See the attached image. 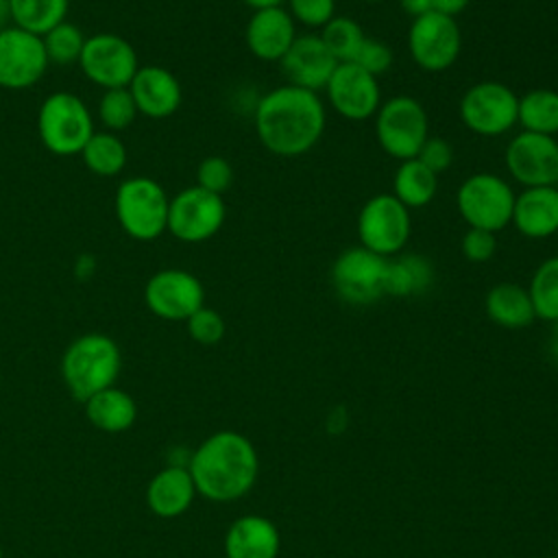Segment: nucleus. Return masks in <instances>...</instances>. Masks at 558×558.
Instances as JSON below:
<instances>
[{"label":"nucleus","mask_w":558,"mask_h":558,"mask_svg":"<svg viewBox=\"0 0 558 558\" xmlns=\"http://www.w3.org/2000/svg\"><path fill=\"white\" fill-rule=\"evenodd\" d=\"M253 122L257 140L268 153L292 159L320 142L327 111L318 92L286 83L257 100Z\"/></svg>","instance_id":"1"},{"label":"nucleus","mask_w":558,"mask_h":558,"mask_svg":"<svg viewBox=\"0 0 558 558\" xmlns=\"http://www.w3.org/2000/svg\"><path fill=\"white\" fill-rule=\"evenodd\" d=\"M187 471L196 493L211 501H233L253 488L259 460L246 436L222 429L196 447L190 456Z\"/></svg>","instance_id":"2"},{"label":"nucleus","mask_w":558,"mask_h":558,"mask_svg":"<svg viewBox=\"0 0 558 558\" xmlns=\"http://www.w3.org/2000/svg\"><path fill=\"white\" fill-rule=\"evenodd\" d=\"M122 368V353L113 338L105 333H83L72 340L61 357V377L70 395L87 401L96 392L116 384Z\"/></svg>","instance_id":"3"},{"label":"nucleus","mask_w":558,"mask_h":558,"mask_svg":"<svg viewBox=\"0 0 558 558\" xmlns=\"http://www.w3.org/2000/svg\"><path fill=\"white\" fill-rule=\"evenodd\" d=\"M375 137L388 157L414 159L429 137V118L421 100L408 94L384 100L375 113Z\"/></svg>","instance_id":"4"},{"label":"nucleus","mask_w":558,"mask_h":558,"mask_svg":"<svg viewBox=\"0 0 558 558\" xmlns=\"http://www.w3.org/2000/svg\"><path fill=\"white\" fill-rule=\"evenodd\" d=\"M170 198L150 177H131L116 192V216L133 240H155L168 229Z\"/></svg>","instance_id":"5"},{"label":"nucleus","mask_w":558,"mask_h":558,"mask_svg":"<svg viewBox=\"0 0 558 558\" xmlns=\"http://www.w3.org/2000/svg\"><path fill=\"white\" fill-rule=\"evenodd\" d=\"M514 196L517 194L506 179L493 172H475L460 183L456 207L466 227L497 233L512 220Z\"/></svg>","instance_id":"6"},{"label":"nucleus","mask_w":558,"mask_h":558,"mask_svg":"<svg viewBox=\"0 0 558 558\" xmlns=\"http://www.w3.org/2000/svg\"><path fill=\"white\" fill-rule=\"evenodd\" d=\"M37 129L44 146L61 157L78 155L94 135V122L85 102L70 92L50 94L41 102Z\"/></svg>","instance_id":"7"},{"label":"nucleus","mask_w":558,"mask_h":558,"mask_svg":"<svg viewBox=\"0 0 558 558\" xmlns=\"http://www.w3.org/2000/svg\"><path fill=\"white\" fill-rule=\"evenodd\" d=\"M355 231L360 246L381 257H395L405 248L412 233L410 209L390 192L375 194L360 207Z\"/></svg>","instance_id":"8"},{"label":"nucleus","mask_w":558,"mask_h":558,"mask_svg":"<svg viewBox=\"0 0 558 558\" xmlns=\"http://www.w3.org/2000/svg\"><path fill=\"white\" fill-rule=\"evenodd\" d=\"M519 96L499 81H480L460 98L462 124L482 137H499L514 129Z\"/></svg>","instance_id":"9"},{"label":"nucleus","mask_w":558,"mask_h":558,"mask_svg":"<svg viewBox=\"0 0 558 558\" xmlns=\"http://www.w3.org/2000/svg\"><path fill=\"white\" fill-rule=\"evenodd\" d=\"M388 257H381L364 246L344 248L331 266V286L349 305H371L379 301L386 281Z\"/></svg>","instance_id":"10"},{"label":"nucleus","mask_w":558,"mask_h":558,"mask_svg":"<svg viewBox=\"0 0 558 558\" xmlns=\"http://www.w3.org/2000/svg\"><path fill=\"white\" fill-rule=\"evenodd\" d=\"M408 50L425 72L449 70L462 52V33L456 17L436 11L414 17L408 28Z\"/></svg>","instance_id":"11"},{"label":"nucleus","mask_w":558,"mask_h":558,"mask_svg":"<svg viewBox=\"0 0 558 558\" xmlns=\"http://www.w3.org/2000/svg\"><path fill=\"white\" fill-rule=\"evenodd\" d=\"M225 218L227 207L222 196L192 185L170 198L168 231L181 242L198 244L214 238L222 229Z\"/></svg>","instance_id":"12"},{"label":"nucleus","mask_w":558,"mask_h":558,"mask_svg":"<svg viewBox=\"0 0 558 558\" xmlns=\"http://www.w3.org/2000/svg\"><path fill=\"white\" fill-rule=\"evenodd\" d=\"M78 65L92 83L105 89L129 87L135 72L140 70L133 46L113 33H98L87 37Z\"/></svg>","instance_id":"13"},{"label":"nucleus","mask_w":558,"mask_h":558,"mask_svg":"<svg viewBox=\"0 0 558 558\" xmlns=\"http://www.w3.org/2000/svg\"><path fill=\"white\" fill-rule=\"evenodd\" d=\"M504 163L521 187L554 185L558 172V142L551 135L519 131L506 146Z\"/></svg>","instance_id":"14"},{"label":"nucleus","mask_w":558,"mask_h":558,"mask_svg":"<svg viewBox=\"0 0 558 558\" xmlns=\"http://www.w3.org/2000/svg\"><path fill=\"white\" fill-rule=\"evenodd\" d=\"M144 301L163 320H187L205 305V288L196 275L183 268H163L146 281Z\"/></svg>","instance_id":"15"},{"label":"nucleus","mask_w":558,"mask_h":558,"mask_svg":"<svg viewBox=\"0 0 558 558\" xmlns=\"http://www.w3.org/2000/svg\"><path fill=\"white\" fill-rule=\"evenodd\" d=\"M46 68L48 57L39 35L20 26L0 31V87L26 89L44 76Z\"/></svg>","instance_id":"16"},{"label":"nucleus","mask_w":558,"mask_h":558,"mask_svg":"<svg viewBox=\"0 0 558 558\" xmlns=\"http://www.w3.org/2000/svg\"><path fill=\"white\" fill-rule=\"evenodd\" d=\"M325 94L331 109L351 122L375 118L381 105V89L377 78L355 63H338L325 85Z\"/></svg>","instance_id":"17"},{"label":"nucleus","mask_w":558,"mask_h":558,"mask_svg":"<svg viewBox=\"0 0 558 558\" xmlns=\"http://www.w3.org/2000/svg\"><path fill=\"white\" fill-rule=\"evenodd\" d=\"M279 65L290 85L318 92V89H325L338 61L327 50L320 35L307 33V35H296L288 52L281 57Z\"/></svg>","instance_id":"18"},{"label":"nucleus","mask_w":558,"mask_h":558,"mask_svg":"<svg viewBox=\"0 0 558 558\" xmlns=\"http://www.w3.org/2000/svg\"><path fill=\"white\" fill-rule=\"evenodd\" d=\"M296 39V22L288 9H264L253 11L246 22L244 41L253 57L262 61H281L292 41Z\"/></svg>","instance_id":"19"},{"label":"nucleus","mask_w":558,"mask_h":558,"mask_svg":"<svg viewBox=\"0 0 558 558\" xmlns=\"http://www.w3.org/2000/svg\"><path fill=\"white\" fill-rule=\"evenodd\" d=\"M129 92L137 105V111L155 120L177 113L183 98L179 78L161 65H142L135 72Z\"/></svg>","instance_id":"20"},{"label":"nucleus","mask_w":558,"mask_h":558,"mask_svg":"<svg viewBox=\"0 0 558 558\" xmlns=\"http://www.w3.org/2000/svg\"><path fill=\"white\" fill-rule=\"evenodd\" d=\"M510 225L530 240H545L558 233V187H523L514 196Z\"/></svg>","instance_id":"21"},{"label":"nucleus","mask_w":558,"mask_h":558,"mask_svg":"<svg viewBox=\"0 0 558 558\" xmlns=\"http://www.w3.org/2000/svg\"><path fill=\"white\" fill-rule=\"evenodd\" d=\"M279 530L262 514H244L235 519L225 534L227 558H277Z\"/></svg>","instance_id":"22"},{"label":"nucleus","mask_w":558,"mask_h":558,"mask_svg":"<svg viewBox=\"0 0 558 558\" xmlns=\"http://www.w3.org/2000/svg\"><path fill=\"white\" fill-rule=\"evenodd\" d=\"M196 495L194 480L187 471V466L170 464L153 475V480L146 486V504L150 512L163 519H172L183 514Z\"/></svg>","instance_id":"23"},{"label":"nucleus","mask_w":558,"mask_h":558,"mask_svg":"<svg viewBox=\"0 0 558 558\" xmlns=\"http://www.w3.org/2000/svg\"><path fill=\"white\" fill-rule=\"evenodd\" d=\"M484 307L488 318L506 329H523L536 318L527 288L514 281L495 283L486 294Z\"/></svg>","instance_id":"24"},{"label":"nucleus","mask_w":558,"mask_h":558,"mask_svg":"<svg viewBox=\"0 0 558 558\" xmlns=\"http://www.w3.org/2000/svg\"><path fill=\"white\" fill-rule=\"evenodd\" d=\"M434 264L421 253H399L388 257L384 292L390 296H416L432 288Z\"/></svg>","instance_id":"25"},{"label":"nucleus","mask_w":558,"mask_h":558,"mask_svg":"<svg viewBox=\"0 0 558 558\" xmlns=\"http://www.w3.org/2000/svg\"><path fill=\"white\" fill-rule=\"evenodd\" d=\"M85 416L94 427L109 434H118L135 423L137 405L129 392L109 386L85 401Z\"/></svg>","instance_id":"26"},{"label":"nucleus","mask_w":558,"mask_h":558,"mask_svg":"<svg viewBox=\"0 0 558 558\" xmlns=\"http://www.w3.org/2000/svg\"><path fill=\"white\" fill-rule=\"evenodd\" d=\"M438 190V174L423 166L416 157L399 161L392 177V196L410 211L429 205Z\"/></svg>","instance_id":"27"},{"label":"nucleus","mask_w":558,"mask_h":558,"mask_svg":"<svg viewBox=\"0 0 558 558\" xmlns=\"http://www.w3.org/2000/svg\"><path fill=\"white\" fill-rule=\"evenodd\" d=\"M517 124L523 131L541 135H558V92L538 87L519 96Z\"/></svg>","instance_id":"28"},{"label":"nucleus","mask_w":558,"mask_h":558,"mask_svg":"<svg viewBox=\"0 0 558 558\" xmlns=\"http://www.w3.org/2000/svg\"><path fill=\"white\" fill-rule=\"evenodd\" d=\"M68 4L70 0H11V20L15 26L44 37L65 22Z\"/></svg>","instance_id":"29"},{"label":"nucleus","mask_w":558,"mask_h":558,"mask_svg":"<svg viewBox=\"0 0 558 558\" xmlns=\"http://www.w3.org/2000/svg\"><path fill=\"white\" fill-rule=\"evenodd\" d=\"M536 318L558 323V255L543 259L527 286Z\"/></svg>","instance_id":"30"},{"label":"nucleus","mask_w":558,"mask_h":558,"mask_svg":"<svg viewBox=\"0 0 558 558\" xmlns=\"http://www.w3.org/2000/svg\"><path fill=\"white\" fill-rule=\"evenodd\" d=\"M85 166L100 174V177H113L118 174L126 163V148L124 142L116 133H94L85 148L81 150Z\"/></svg>","instance_id":"31"},{"label":"nucleus","mask_w":558,"mask_h":558,"mask_svg":"<svg viewBox=\"0 0 558 558\" xmlns=\"http://www.w3.org/2000/svg\"><path fill=\"white\" fill-rule=\"evenodd\" d=\"M364 31L360 22H355L349 15H333L323 28H320V39L327 46V50L333 54L338 63H349L353 61L355 52L360 50L364 41Z\"/></svg>","instance_id":"32"},{"label":"nucleus","mask_w":558,"mask_h":558,"mask_svg":"<svg viewBox=\"0 0 558 558\" xmlns=\"http://www.w3.org/2000/svg\"><path fill=\"white\" fill-rule=\"evenodd\" d=\"M41 41L46 48L48 63H57V65L78 63L83 46H85V37L81 33V28L70 22L57 24L52 31H48L41 37Z\"/></svg>","instance_id":"33"},{"label":"nucleus","mask_w":558,"mask_h":558,"mask_svg":"<svg viewBox=\"0 0 558 558\" xmlns=\"http://www.w3.org/2000/svg\"><path fill=\"white\" fill-rule=\"evenodd\" d=\"M137 113L140 111H137V105H135L129 87L107 89L98 102V116H100L102 124L111 131L126 129L135 120Z\"/></svg>","instance_id":"34"},{"label":"nucleus","mask_w":558,"mask_h":558,"mask_svg":"<svg viewBox=\"0 0 558 558\" xmlns=\"http://www.w3.org/2000/svg\"><path fill=\"white\" fill-rule=\"evenodd\" d=\"M231 183H233V168L225 157L211 155L198 163V168H196V185L198 187L222 196V192H227L231 187Z\"/></svg>","instance_id":"35"},{"label":"nucleus","mask_w":558,"mask_h":558,"mask_svg":"<svg viewBox=\"0 0 558 558\" xmlns=\"http://www.w3.org/2000/svg\"><path fill=\"white\" fill-rule=\"evenodd\" d=\"M392 61H395V54L386 41L375 39V37H364L360 50L355 52L353 61H349V63H355L357 68H362L364 72H368L371 76L377 78L379 74H384L392 68Z\"/></svg>","instance_id":"36"},{"label":"nucleus","mask_w":558,"mask_h":558,"mask_svg":"<svg viewBox=\"0 0 558 558\" xmlns=\"http://www.w3.org/2000/svg\"><path fill=\"white\" fill-rule=\"evenodd\" d=\"M187 333L192 340H196L198 344H216L222 340L225 336V318L211 310V307H201L196 310L187 320Z\"/></svg>","instance_id":"37"},{"label":"nucleus","mask_w":558,"mask_h":558,"mask_svg":"<svg viewBox=\"0 0 558 558\" xmlns=\"http://www.w3.org/2000/svg\"><path fill=\"white\" fill-rule=\"evenodd\" d=\"M294 22L307 28H323L336 15V0H286Z\"/></svg>","instance_id":"38"},{"label":"nucleus","mask_w":558,"mask_h":558,"mask_svg":"<svg viewBox=\"0 0 558 558\" xmlns=\"http://www.w3.org/2000/svg\"><path fill=\"white\" fill-rule=\"evenodd\" d=\"M462 255L473 264H484L497 253V233L469 227L460 240Z\"/></svg>","instance_id":"39"},{"label":"nucleus","mask_w":558,"mask_h":558,"mask_svg":"<svg viewBox=\"0 0 558 558\" xmlns=\"http://www.w3.org/2000/svg\"><path fill=\"white\" fill-rule=\"evenodd\" d=\"M416 159L427 166L432 172L440 174L445 170H449L451 161H453V148L447 140L442 137H427L425 144L421 146Z\"/></svg>","instance_id":"40"},{"label":"nucleus","mask_w":558,"mask_h":558,"mask_svg":"<svg viewBox=\"0 0 558 558\" xmlns=\"http://www.w3.org/2000/svg\"><path fill=\"white\" fill-rule=\"evenodd\" d=\"M469 2L471 0H432V11L449 15V17H456V15H460L469 7Z\"/></svg>","instance_id":"41"},{"label":"nucleus","mask_w":558,"mask_h":558,"mask_svg":"<svg viewBox=\"0 0 558 558\" xmlns=\"http://www.w3.org/2000/svg\"><path fill=\"white\" fill-rule=\"evenodd\" d=\"M399 4L403 9V13L412 15V20L432 11V0H399Z\"/></svg>","instance_id":"42"},{"label":"nucleus","mask_w":558,"mask_h":558,"mask_svg":"<svg viewBox=\"0 0 558 558\" xmlns=\"http://www.w3.org/2000/svg\"><path fill=\"white\" fill-rule=\"evenodd\" d=\"M246 7H251L253 11H264V9H277L283 7L286 0H242Z\"/></svg>","instance_id":"43"},{"label":"nucleus","mask_w":558,"mask_h":558,"mask_svg":"<svg viewBox=\"0 0 558 558\" xmlns=\"http://www.w3.org/2000/svg\"><path fill=\"white\" fill-rule=\"evenodd\" d=\"M11 20V0H0V31L9 26Z\"/></svg>","instance_id":"44"},{"label":"nucleus","mask_w":558,"mask_h":558,"mask_svg":"<svg viewBox=\"0 0 558 558\" xmlns=\"http://www.w3.org/2000/svg\"><path fill=\"white\" fill-rule=\"evenodd\" d=\"M549 353L554 362H558V323H551V333H549Z\"/></svg>","instance_id":"45"},{"label":"nucleus","mask_w":558,"mask_h":558,"mask_svg":"<svg viewBox=\"0 0 558 558\" xmlns=\"http://www.w3.org/2000/svg\"><path fill=\"white\" fill-rule=\"evenodd\" d=\"M362 2H371V4H377V2H386V0H362Z\"/></svg>","instance_id":"46"},{"label":"nucleus","mask_w":558,"mask_h":558,"mask_svg":"<svg viewBox=\"0 0 558 558\" xmlns=\"http://www.w3.org/2000/svg\"><path fill=\"white\" fill-rule=\"evenodd\" d=\"M554 185H556V187H558V172H556V181H554Z\"/></svg>","instance_id":"47"},{"label":"nucleus","mask_w":558,"mask_h":558,"mask_svg":"<svg viewBox=\"0 0 558 558\" xmlns=\"http://www.w3.org/2000/svg\"><path fill=\"white\" fill-rule=\"evenodd\" d=\"M551 558H558V556H551Z\"/></svg>","instance_id":"48"}]
</instances>
